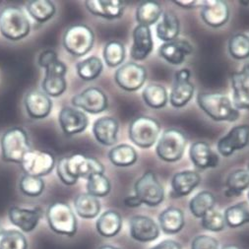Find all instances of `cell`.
Here are the masks:
<instances>
[{"label":"cell","instance_id":"cell-7","mask_svg":"<svg viewBox=\"0 0 249 249\" xmlns=\"http://www.w3.org/2000/svg\"><path fill=\"white\" fill-rule=\"evenodd\" d=\"M160 133V123L148 116L135 118L129 126L128 134L130 140L142 149H148L156 144Z\"/></svg>","mask_w":249,"mask_h":249},{"label":"cell","instance_id":"cell-15","mask_svg":"<svg viewBox=\"0 0 249 249\" xmlns=\"http://www.w3.org/2000/svg\"><path fill=\"white\" fill-rule=\"evenodd\" d=\"M58 120L61 130L66 136L82 133L89 125L87 115L82 110L71 107H65L60 110Z\"/></svg>","mask_w":249,"mask_h":249},{"label":"cell","instance_id":"cell-19","mask_svg":"<svg viewBox=\"0 0 249 249\" xmlns=\"http://www.w3.org/2000/svg\"><path fill=\"white\" fill-rule=\"evenodd\" d=\"M25 108L33 119H43L50 115L53 108V101L44 92L33 90L29 92L24 100Z\"/></svg>","mask_w":249,"mask_h":249},{"label":"cell","instance_id":"cell-35","mask_svg":"<svg viewBox=\"0 0 249 249\" xmlns=\"http://www.w3.org/2000/svg\"><path fill=\"white\" fill-rule=\"evenodd\" d=\"M226 225L230 228H239L249 224V204L245 201L232 205L225 211Z\"/></svg>","mask_w":249,"mask_h":249},{"label":"cell","instance_id":"cell-20","mask_svg":"<svg viewBox=\"0 0 249 249\" xmlns=\"http://www.w3.org/2000/svg\"><path fill=\"white\" fill-rule=\"evenodd\" d=\"M201 18L208 26L220 28L229 21V6L222 0L204 1L203 6L201 7Z\"/></svg>","mask_w":249,"mask_h":249},{"label":"cell","instance_id":"cell-2","mask_svg":"<svg viewBox=\"0 0 249 249\" xmlns=\"http://www.w3.org/2000/svg\"><path fill=\"white\" fill-rule=\"evenodd\" d=\"M30 32V21L20 7L8 6L0 12V33L7 39L20 40Z\"/></svg>","mask_w":249,"mask_h":249},{"label":"cell","instance_id":"cell-3","mask_svg":"<svg viewBox=\"0 0 249 249\" xmlns=\"http://www.w3.org/2000/svg\"><path fill=\"white\" fill-rule=\"evenodd\" d=\"M0 145L2 160L8 162L22 163L26 154L31 151L28 134L22 127H13L7 130L3 134Z\"/></svg>","mask_w":249,"mask_h":249},{"label":"cell","instance_id":"cell-8","mask_svg":"<svg viewBox=\"0 0 249 249\" xmlns=\"http://www.w3.org/2000/svg\"><path fill=\"white\" fill-rule=\"evenodd\" d=\"M135 196L150 207L160 205L164 199V190L161 183L159 181L157 176L151 172H146L134 185Z\"/></svg>","mask_w":249,"mask_h":249},{"label":"cell","instance_id":"cell-29","mask_svg":"<svg viewBox=\"0 0 249 249\" xmlns=\"http://www.w3.org/2000/svg\"><path fill=\"white\" fill-rule=\"evenodd\" d=\"M180 25L178 17L173 12H164L161 19L157 25V36L163 43H168L178 38L179 35Z\"/></svg>","mask_w":249,"mask_h":249},{"label":"cell","instance_id":"cell-37","mask_svg":"<svg viewBox=\"0 0 249 249\" xmlns=\"http://www.w3.org/2000/svg\"><path fill=\"white\" fill-rule=\"evenodd\" d=\"M162 15L161 6L158 2H142L136 10V21L138 25L150 27L155 24Z\"/></svg>","mask_w":249,"mask_h":249},{"label":"cell","instance_id":"cell-11","mask_svg":"<svg viewBox=\"0 0 249 249\" xmlns=\"http://www.w3.org/2000/svg\"><path fill=\"white\" fill-rule=\"evenodd\" d=\"M116 84L124 91H138L145 84L147 79V71L135 62H128L119 67L114 75Z\"/></svg>","mask_w":249,"mask_h":249},{"label":"cell","instance_id":"cell-38","mask_svg":"<svg viewBox=\"0 0 249 249\" xmlns=\"http://www.w3.org/2000/svg\"><path fill=\"white\" fill-rule=\"evenodd\" d=\"M142 97L146 105L152 108L164 107L169 101L167 90L159 84L148 85L144 89Z\"/></svg>","mask_w":249,"mask_h":249},{"label":"cell","instance_id":"cell-25","mask_svg":"<svg viewBox=\"0 0 249 249\" xmlns=\"http://www.w3.org/2000/svg\"><path fill=\"white\" fill-rule=\"evenodd\" d=\"M85 6L90 13L96 16L113 20L122 16L125 3L120 0H88Z\"/></svg>","mask_w":249,"mask_h":249},{"label":"cell","instance_id":"cell-56","mask_svg":"<svg viewBox=\"0 0 249 249\" xmlns=\"http://www.w3.org/2000/svg\"><path fill=\"white\" fill-rule=\"evenodd\" d=\"M248 199H249V191H248Z\"/></svg>","mask_w":249,"mask_h":249},{"label":"cell","instance_id":"cell-43","mask_svg":"<svg viewBox=\"0 0 249 249\" xmlns=\"http://www.w3.org/2000/svg\"><path fill=\"white\" fill-rule=\"evenodd\" d=\"M28 242L25 235L15 230L3 231L0 235V249H27Z\"/></svg>","mask_w":249,"mask_h":249},{"label":"cell","instance_id":"cell-12","mask_svg":"<svg viewBox=\"0 0 249 249\" xmlns=\"http://www.w3.org/2000/svg\"><path fill=\"white\" fill-rule=\"evenodd\" d=\"M46 76L41 84L44 93L49 97L57 98L61 96L67 87L66 84V72L67 67L65 63L56 59L46 68Z\"/></svg>","mask_w":249,"mask_h":249},{"label":"cell","instance_id":"cell-10","mask_svg":"<svg viewBox=\"0 0 249 249\" xmlns=\"http://www.w3.org/2000/svg\"><path fill=\"white\" fill-rule=\"evenodd\" d=\"M21 164L26 175L41 178L52 173L55 165V158L50 152L31 150L24 157Z\"/></svg>","mask_w":249,"mask_h":249},{"label":"cell","instance_id":"cell-4","mask_svg":"<svg viewBox=\"0 0 249 249\" xmlns=\"http://www.w3.org/2000/svg\"><path fill=\"white\" fill-rule=\"evenodd\" d=\"M47 220L53 231L60 235L74 236L78 225L71 207L64 202H54L48 208Z\"/></svg>","mask_w":249,"mask_h":249},{"label":"cell","instance_id":"cell-21","mask_svg":"<svg viewBox=\"0 0 249 249\" xmlns=\"http://www.w3.org/2000/svg\"><path fill=\"white\" fill-rule=\"evenodd\" d=\"M192 52L193 48L187 40L178 38L163 43L159 48L160 56L173 65L182 64Z\"/></svg>","mask_w":249,"mask_h":249},{"label":"cell","instance_id":"cell-34","mask_svg":"<svg viewBox=\"0 0 249 249\" xmlns=\"http://www.w3.org/2000/svg\"><path fill=\"white\" fill-rule=\"evenodd\" d=\"M27 11L36 22L45 23L55 15L56 7L48 0H33L27 3Z\"/></svg>","mask_w":249,"mask_h":249},{"label":"cell","instance_id":"cell-46","mask_svg":"<svg viewBox=\"0 0 249 249\" xmlns=\"http://www.w3.org/2000/svg\"><path fill=\"white\" fill-rule=\"evenodd\" d=\"M191 249H219V241L210 235H198L192 240Z\"/></svg>","mask_w":249,"mask_h":249},{"label":"cell","instance_id":"cell-16","mask_svg":"<svg viewBox=\"0 0 249 249\" xmlns=\"http://www.w3.org/2000/svg\"><path fill=\"white\" fill-rule=\"evenodd\" d=\"M249 144V125H237L221 138L218 142V152L223 157H230L235 151L245 148Z\"/></svg>","mask_w":249,"mask_h":249},{"label":"cell","instance_id":"cell-33","mask_svg":"<svg viewBox=\"0 0 249 249\" xmlns=\"http://www.w3.org/2000/svg\"><path fill=\"white\" fill-rule=\"evenodd\" d=\"M249 187V172L236 170L231 173L226 180L225 195L227 197H238Z\"/></svg>","mask_w":249,"mask_h":249},{"label":"cell","instance_id":"cell-1","mask_svg":"<svg viewBox=\"0 0 249 249\" xmlns=\"http://www.w3.org/2000/svg\"><path fill=\"white\" fill-rule=\"evenodd\" d=\"M199 107L215 121L234 122L240 117L229 97L217 92H203L197 96Z\"/></svg>","mask_w":249,"mask_h":249},{"label":"cell","instance_id":"cell-23","mask_svg":"<svg viewBox=\"0 0 249 249\" xmlns=\"http://www.w3.org/2000/svg\"><path fill=\"white\" fill-rule=\"evenodd\" d=\"M189 156L193 164L200 170L215 169L219 164V156L206 142L198 141L193 143L189 150Z\"/></svg>","mask_w":249,"mask_h":249},{"label":"cell","instance_id":"cell-6","mask_svg":"<svg viewBox=\"0 0 249 249\" xmlns=\"http://www.w3.org/2000/svg\"><path fill=\"white\" fill-rule=\"evenodd\" d=\"M187 144L183 132L176 128L164 130L156 147L158 157L167 162L178 161L185 151Z\"/></svg>","mask_w":249,"mask_h":249},{"label":"cell","instance_id":"cell-24","mask_svg":"<svg viewBox=\"0 0 249 249\" xmlns=\"http://www.w3.org/2000/svg\"><path fill=\"white\" fill-rule=\"evenodd\" d=\"M154 48L153 37L150 27L138 25L133 31V45L130 51V56L136 61L146 59Z\"/></svg>","mask_w":249,"mask_h":249},{"label":"cell","instance_id":"cell-31","mask_svg":"<svg viewBox=\"0 0 249 249\" xmlns=\"http://www.w3.org/2000/svg\"><path fill=\"white\" fill-rule=\"evenodd\" d=\"M76 213L83 219H94L101 212L100 200L89 193L79 194L74 200Z\"/></svg>","mask_w":249,"mask_h":249},{"label":"cell","instance_id":"cell-55","mask_svg":"<svg viewBox=\"0 0 249 249\" xmlns=\"http://www.w3.org/2000/svg\"><path fill=\"white\" fill-rule=\"evenodd\" d=\"M247 171L249 172V163H248V169H247Z\"/></svg>","mask_w":249,"mask_h":249},{"label":"cell","instance_id":"cell-32","mask_svg":"<svg viewBox=\"0 0 249 249\" xmlns=\"http://www.w3.org/2000/svg\"><path fill=\"white\" fill-rule=\"evenodd\" d=\"M136 150L127 144H120L113 147L108 153V159L112 164L120 168H126L134 164L137 160Z\"/></svg>","mask_w":249,"mask_h":249},{"label":"cell","instance_id":"cell-18","mask_svg":"<svg viewBox=\"0 0 249 249\" xmlns=\"http://www.w3.org/2000/svg\"><path fill=\"white\" fill-rule=\"evenodd\" d=\"M10 222L24 232L33 231L43 217V210L39 207L34 209H25L13 206L8 211Z\"/></svg>","mask_w":249,"mask_h":249},{"label":"cell","instance_id":"cell-49","mask_svg":"<svg viewBox=\"0 0 249 249\" xmlns=\"http://www.w3.org/2000/svg\"><path fill=\"white\" fill-rule=\"evenodd\" d=\"M151 249H182L180 243L173 239H164Z\"/></svg>","mask_w":249,"mask_h":249},{"label":"cell","instance_id":"cell-17","mask_svg":"<svg viewBox=\"0 0 249 249\" xmlns=\"http://www.w3.org/2000/svg\"><path fill=\"white\" fill-rule=\"evenodd\" d=\"M231 87L233 107L237 110H249V64L244 65L240 71L232 73Z\"/></svg>","mask_w":249,"mask_h":249},{"label":"cell","instance_id":"cell-40","mask_svg":"<svg viewBox=\"0 0 249 249\" xmlns=\"http://www.w3.org/2000/svg\"><path fill=\"white\" fill-rule=\"evenodd\" d=\"M229 52L234 59L249 58V36L242 33L232 36L229 40Z\"/></svg>","mask_w":249,"mask_h":249},{"label":"cell","instance_id":"cell-36","mask_svg":"<svg viewBox=\"0 0 249 249\" xmlns=\"http://www.w3.org/2000/svg\"><path fill=\"white\" fill-rule=\"evenodd\" d=\"M216 197L209 191H201L197 193L189 203V209L195 218L201 219L207 212L214 209Z\"/></svg>","mask_w":249,"mask_h":249},{"label":"cell","instance_id":"cell-27","mask_svg":"<svg viewBox=\"0 0 249 249\" xmlns=\"http://www.w3.org/2000/svg\"><path fill=\"white\" fill-rule=\"evenodd\" d=\"M201 177L194 171H183L174 176L172 179L173 194L175 197L189 195L200 183Z\"/></svg>","mask_w":249,"mask_h":249},{"label":"cell","instance_id":"cell-51","mask_svg":"<svg viewBox=\"0 0 249 249\" xmlns=\"http://www.w3.org/2000/svg\"><path fill=\"white\" fill-rule=\"evenodd\" d=\"M124 204H125L126 207H129V208H137V207L142 205V202L135 195H131L124 199Z\"/></svg>","mask_w":249,"mask_h":249},{"label":"cell","instance_id":"cell-48","mask_svg":"<svg viewBox=\"0 0 249 249\" xmlns=\"http://www.w3.org/2000/svg\"><path fill=\"white\" fill-rule=\"evenodd\" d=\"M58 59L57 53L53 50H46L38 56V65L41 68H46L48 65Z\"/></svg>","mask_w":249,"mask_h":249},{"label":"cell","instance_id":"cell-28","mask_svg":"<svg viewBox=\"0 0 249 249\" xmlns=\"http://www.w3.org/2000/svg\"><path fill=\"white\" fill-rule=\"evenodd\" d=\"M159 223L161 231L164 233H178L184 227V214L180 209L176 208V207H169L160 214Z\"/></svg>","mask_w":249,"mask_h":249},{"label":"cell","instance_id":"cell-44","mask_svg":"<svg viewBox=\"0 0 249 249\" xmlns=\"http://www.w3.org/2000/svg\"><path fill=\"white\" fill-rule=\"evenodd\" d=\"M20 189L29 197H37L44 192L45 181L41 178L25 175L20 180Z\"/></svg>","mask_w":249,"mask_h":249},{"label":"cell","instance_id":"cell-53","mask_svg":"<svg viewBox=\"0 0 249 249\" xmlns=\"http://www.w3.org/2000/svg\"><path fill=\"white\" fill-rule=\"evenodd\" d=\"M223 249H240L239 247H237L236 245H232V244H229L223 247Z\"/></svg>","mask_w":249,"mask_h":249},{"label":"cell","instance_id":"cell-54","mask_svg":"<svg viewBox=\"0 0 249 249\" xmlns=\"http://www.w3.org/2000/svg\"><path fill=\"white\" fill-rule=\"evenodd\" d=\"M2 231H3V230H2V228H1V226H0V235H1V233H2Z\"/></svg>","mask_w":249,"mask_h":249},{"label":"cell","instance_id":"cell-30","mask_svg":"<svg viewBox=\"0 0 249 249\" xmlns=\"http://www.w3.org/2000/svg\"><path fill=\"white\" fill-rule=\"evenodd\" d=\"M98 232L104 237H113L121 231L122 218L114 210H108L103 213L96 223Z\"/></svg>","mask_w":249,"mask_h":249},{"label":"cell","instance_id":"cell-45","mask_svg":"<svg viewBox=\"0 0 249 249\" xmlns=\"http://www.w3.org/2000/svg\"><path fill=\"white\" fill-rule=\"evenodd\" d=\"M201 226L204 230L209 231H222L226 227L225 217L220 211L212 209L201 218Z\"/></svg>","mask_w":249,"mask_h":249},{"label":"cell","instance_id":"cell-13","mask_svg":"<svg viewBox=\"0 0 249 249\" xmlns=\"http://www.w3.org/2000/svg\"><path fill=\"white\" fill-rule=\"evenodd\" d=\"M75 107H79L92 114L105 111L108 107V100L104 91L97 87H89L74 96L71 101Z\"/></svg>","mask_w":249,"mask_h":249},{"label":"cell","instance_id":"cell-9","mask_svg":"<svg viewBox=\"0 0 249 249\" xmlns=\"http://www.w3.org/2000/svg\"><path fill=\"white\" fill-rule=\"evenodd\" d=\"M66 168L70 176L76 179H88L92 175L105 173L104 164L99 160L78 153L66 157Z\"/></svg>","mask_w":249,"mask_h":249},{"label":"cell","instance_id":"cell-14","mask_svg":"<svg viewBox=\"0 0 249 249\" xmlns=\"http://www.w3.org/2000/svg\"><path fill=\"white\" fill-rule=\"evenodd\" d=\"M190 75V70L186 68L176 73L175 84L170 95V103L174 107H183L192 99L194 85L189 81Z\"/></svg>","mask_w":249,"mask_h":249},{"label":"cell","instance_id":"cell-47","mask_svg":"<svg viewBox=\"0 0 249 249\" xmlns=\"http://www.w3.org/2000/svg\"><path fill=\"white\" fill-rule=\"evenodd\" d=\"M56 173H57V176H58L59 179L65 185L71 186V185L76 184L77 181H78V179H76L72 176H70V174L67 171V168H66V157L61 158L58 160L57 165H56Z\"/></svg>","mask_w":249,"mask_h":249},{"label":"cell","instance_id":"cell-5","mask_svg":"<svg viewBox=\"0 0 249 249\" xmlns=\"http://www.w3.org/2000/svg\"><path fill=\"white\" fill-rule=\"evenodd\" d=\"M63 47L72 55L81 57L86 55L95 43V35L87 25H73L63 35Z\"/></svg>","mask_w":249,"mask_h":249},{"label":"cell","instance_id":"cell-26","mask_svg":"<svg viewBox=\"0 0 249 249\" xmlns=\"http://www.w3.org/2000/svg\"><path fill=\"white\" fill-rule=\"evenodd\" d=\"M118 122L110 116L98 118L93 125V133L96 140L104 146H112L117 142Z\"/></svg>","mask_w":249,"mask_h":249},{"label":"cell","instance_id":"cell-39","mask_svg":"<svg viewBox=\"0 0 249 249\" xmlns=\"http://www.w3.org/2000/svg\"><path fill=\"white\" fill-rule=\"evenodd\" d=\"M104 69L103 61L97 56H90L77 63L78 76L84 81H92L98 78Z\"/></svg>","mask_w":249,"mask_h":249},{"label":"cell","instance_id":"cell-41","mask_svg":"<svg viewBox=\"0 0 249 249\" xmlns=\"http://www.w3.org/2000/svg\"><path fill=\"white\" fill-rule=\"evenodd\" d=\"M104 59L108 67H116L125 59V48L117 40H110L104 49Z\"/></svg>","mask_w":249,"mask_h":249},{"label":"cell","instance_id":"cell-22","mask_svg":"<svg viewBox=\"0 0 249 249\" xmlns=\"http://www.w3.org/2000/svg\"><path fill=\"white\" fill-rule=\"evenodd\" d=\"M130 235L139 242L156 240L160 235V228L156 222L146 216H134L130 220Z\"/></svg>","mask_w":249,"mask_h":249},{"label":"cell","instance_id":"cell-52","mask_svg":"<svg viewBox=\"0 0 249 249\" xmlns=\"http://www.w3.org/2000/svg\"><path fill=\"white\" fill-rule=\"evenodd\" d=\"M99 249H120V248H117V247L112 246V245H103Z\"/></svg>","mask_w":249,"mask_h":249},{"label":"cell","instance_id":"cell-42","mask_svg":"<svg viewBox=\"0 0 249 249\" xmlns=\"http://www.w3.org/2000/svg\"><path fill=\"white\" fill-rule=\"evenodd\" d=\"M110 189V181L104 174L92 175L87 179V192L92 196L105 197L109 194Z\"/></svg>","mask_w":249,"mask_h":249},{"label":"cell","instance_id":"cell-50","mask_svg":"<svg viewBox=\"0 0 249 249\" xmlns=\"http://www.w3.org/2000/svg\"><path fill=\"white\" fill-rule=\"evenodd\" d=\"M177 5L183 7V8H195V7H202L204 4V1H180V0H176L174 1Z\"/></svg>","mask_w":249,"mask_h":249}]
</instances>
